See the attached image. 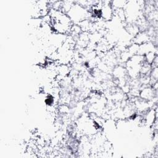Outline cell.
Instances as JSON below:
<instances>
[{"instance_id":"4","label":"cell","mask_w":158,"mask_h":158,"mask_svg":"<svg viewBox=\"0 0 158 158\" xmlns=\"http://www.w3.org/2000/svg\"><path fill=\"white\" fill-rule=\"evenodd\" d=\"M151 36L146 31H140L136 35L133 37L131 42L140 45L145 43L151 41Z\"/></svg>"},{"instance_id":"3","label":"cell","mask_w":158,"mask_h":158,"mask_svg":"<svg viewBox=\"0 0 158 158\" xmlns=\"http://www.w3.org/2000/svg\"><path fill=\"white\" fill-rule=\"evenodd\" d=\"M157 91L154 90L151 86H143L141 87L139 98L143 100L149 101L152 100L154 98H157Z\"/></svg>"},{"instance_id":"7","label":"cell","mask_w":158,"mask_h":158,"mask_svg":"<svg viewBox=\"0 0 158 158\" xmlns=\"http://www.w3.org/2000/svg\"><path fill=\"white\" fill-rule=\"evenodd\" d=\"M157 56V52H149L147 54H146L144 56V61L146 62H147L149 64H151L152 63L154 58L156 57V56Z\"/></svg>"},{"instance_id":"6","label":"cell","mask_w":158,"mask_h":158,"mask_svg":"<svg viewBox=\"0 0 158 158\" xmlns=\"http://www.w3.org/2000/svg\"><path fill=\"white\" fill-rule=\"evenodd\" d=\"M127 1H123V0L112 1H110V5H111L113 10L118 9H123V7H125Z\"/></svg>"},{"instance_id":"5","label":"cell","mask_w":158,"mask_h":158,"mask_svg":"<svg viewBox=\"0 0 158 158\" xmlns=\"http://www.w3.org/2000/svg\"><path fill=\"white\" fill-rule=\"evenodd\" d=\"M112 73L115 79H119V78L127 77L128 76L125 67L122 66L121 65H118L114 67L112 70Z\"/></svg>"},{"instance_id":"1","label":"cell","mask_w":158,"mask_h":158,"mask_svg":"<svg viewBox=\"0 0 158 158\" xmlns=\"http://www.w3.org/2000/svg\"><path fill=\"white\" fill-rule=\"evenodd\" d=\"M89 12L88 9L77 4L75 1L73 6L67 14L69 15L73 23L78 24L81 21L89 19Z\"/></svg>"},{"instance_id":"2","label":"cell","mask_w":158,"mask_h":158,"mask_svg":"<svg viewBox=\"0 0 158 158\" xmlns=\"http://www.w3.org/2000/svg\"><path fill=\"white\" fill-rule=\"evenodd\" d=\"M100 17L105 22L110 21L114 19V13L110 1H102V6L100 10Z\"/></svg>"}]
</instances>
